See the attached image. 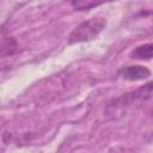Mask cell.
Returning a JSON list of instances; mask_svg holds the SVG:
<instances>
[{
    "instance_id": "4",
    "label": "cell",
    "mask_w": 153,
    "mask_h": 153,
    "mask_svg": "<svg viewBox=\"0 0 153 153\" xmlns=\"http://www.w3.org/2000/svg\"><path fill=\"white\" fill-rule=\"evenodd\" d=\"M116 0H71V5L76 11H87L103 4L112 2Z\"/></svg>"
},
{
    "instance_id": "5",
    "label": "cell",
    "mask_w": 153,
    "mask_h": 153,
    "mask_svg": "<svg viewBox=\"0 0 153 153\" xmlns=\"http://www.w3.org/2000/svg\"><path fill=\"white\" fill-rule=\"evenodd\" d=\"M153 53V44L152 43H146L143 45H140L135 48L130 53L131 59H137V60H149L152 57Z\"/></svg>"
},
{
    "instance_id": "3",
    "label": "cell",
    "mask_w": 153,
    "mask_h": 153,
    "mask_svg": "<svg viewBox=\"0 0 153 153\" xmlns=\"http://www.w3.org/2000/svg\"><path fill=\"white\" fill-rule=\"evenodd\" d=\"M118 78L127 81H139L147 79L151 75V71L143 66H128L118 71Z\"/></svg>"
},
{
    "instance_id": "1",
    "label": "cell",
    "mask_w": 153,
    "mask_h": 153,
    "mask_svg": "<svg viewBox=\"0 0 153 153\" xmlns=\"http://www.w3.org/2000/svg\"><path fill=\"white\" fill-rule=\"evenodd\" d=\"M106 26V20L100 17H94L79 24L68 36V43L75 44L80 42H88L96 38Z\"/></svg>"
},
{
    "instance_id": "2",
    "label": "cell",
    "mask_w": 153,
    "mask_h": 153,
    "mask_svg": "<svg viewBox=\"0 0 153 153\" xmlns=\"http://www.w3.org/2000/svg\"><path fill=\"white\" fill-rule=\"evenodd\" d=\"M151 97H152V82H148L147 85H145L143 87H141L136 91L124 93L121 97L112 99L108 104L105 112H106V115H115L117 111L122 110L123 108L131 106L139 102L148 100V99H151Z\"/></svg>"
},
{
    "instance_id": "6",
    "label": "cell",
    "mask_w": 153,
    "mask_h": 153,
    "mask_svg": "<svg viewBox=\"0 0 153 153\" xmlns=\"http://www.w3.org/2000/svg\"><path fill=\"white\" fill-rule=\"evenodd\" d=\"M18 50L17 41L13 37H5L0 42V55L1 56H8L13 55Z\"/></svg>"
}]
</instances>
